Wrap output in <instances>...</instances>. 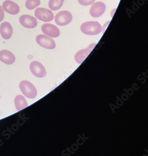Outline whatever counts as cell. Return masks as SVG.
Here are the masks:
<instances>
[{
    "mask_svg": "<svg viewBox=\"0 0 148 156\" xmlns=\"http://www.w3.org/2000/svg\"><path fill=\"white\" fill-rule=\"evenodd\" d=\"M80 30L85 34L95 35L102 32V27L98 22L88 21L81 24Z\"/></svg>",
    "mask_w": 148,
    "mask_h": 156,
    "instance_id": "6da1fadb",
    "label": "cell"
},
{
    "mask_svg": "<svg viewBox=\"0 0 148 156\" xmlns=\"http://www.w3.org/2000/svg\"><path fill=\"white\" fill-rule=\"evenodd\" d=\"M19 88L23 94L29 98H35L37 94L36 89L31 83L29 81H21L19 84Z\"/></svg>",
    "mask_w": 148,
    "mask_h": 156,
    "instance_id": "7a4b0ae2",
    "label": "cell"
},
{
    "mask_svg": "<svg viewBox=\"0 0 148 156\" xmlns=\"http://www.w3.org/2000/svg\"><path fill=\"white\" fill-rule=\"evenodd\" d=\"M36 18L45 22H49L54 20V15L52 11L43 8H37L35 11Z\"/></svg>",
    "mask_w": 148,
    "mask_h": 156,
    "instance_id": "3957f363",
    "label": "cell"
},
{
    "mask_svg": "<svg viewBox=\"0 0 148 156\" xmlns=\"http://www.w3.org/2000/svg\"><path fill=\"white\" fill-rule=\"evenodd\" d=\"M72 16L71 12L66 10L58 12L55 16V22L58 26H65L71 22Z\"/></svg>",
    "mask_w": 148,
    "mask_h": 156,
    "instance_id": "277c9868",
    "label": "cell"
},
{
    "mask_svg": "<svg viewBox=\"0 0 148 156\" xmlns=\"http://www.w3.org/2000/svg\"><path fill=\"white\" fill-rule=\"evenodd\" d=\"M36 41L38 45L48 49H53L56 48L54 40L45 35H38L36 37Z\"/></svg>",
    "mask_w": 148,
    "mask_h": 156,
    "instance_id": "5b68a950",
    "label": "cell"
},
{
    "mask_svg": "<svg viewBox=\"0 0 148 156\" xmlns=\"http://www.w3.org/2000/svg\"><path fill=\"white\" fill-rule=\"evenodd\" d=\"M30 69L32 74L36 77L42 78L47 75V72L44 67L37 61L31 62L30 65Z\"/></svg>",
    "mask_w": 148,
    "mask_h": 156,
    "instance_id": "8992f818",
    "label": "cell"
},
{
    "mask_svg": "<svg viewBox=\"0 0 148 156\" xmlns=\"http://www.w3.org/2000/svg\"><path fill=\"white\" fill-rule=\"evenodd\" d=\"M19 22L24 27L33 29L37 26L38 22L35 17L29 15H23L19 18Z\"/></svg>",
    "mask_w": 148,
    "mask_h": 156,
    "instance_id": "52a82bcc",
    "label": "cell"
},
{
    "mask_svg": "<svg viewBox=\"0 0 148 156\" xmlns=\"http://www.w3.org/2000/svg\"><path fill=\"white\" fill-rule=\"evenodd\" d=\"M42 30L44 34L51 38H57L60 35V30L56 26L51 23H44L42 26Z\"/></svg>",
    "mask_w": 148,
    "mask_h": 156,
    "instance_id": "ba28073f",
    "label": "cell"
},
{
    "mask_svg": "<svg viewBox=\"0 0 148 156\" xmlns=\"http://www.w3.org/2000/svg\"><path fill=\"white\" fill-rule=\"evenodd\" d=\"M106 6L105 3L98 2L94 3L90 9V14L92 17L98 18L105 13Z\"/></svg>",
    "mask_w": 148,
    "mask_h": 156,
    "instance_id": "9c48e42d",
    "label": "cell"
},
{
    "mask_svg": "<svg viewBox=\"0 0 148 156\" xmlns=\"http://www.w3.org/2000/svg\"><path fill=\"white\" fill-rule=\"evenodd\" d=\"M2 9L5 12L9 14H17L20 11V8L18 4L10 0H6L2 3Z\"/></svg>",
    "mask_w": 148,
    "mask_h": 156,
    "instance_id": "30bf717a",
    "label": "cell"
},
{
    "mask_svg": "<svg viewBox=\"0 0 148 156\" xmlns=\"http://www.w3.org/2000/svg\"><path fill=\"white\" fill-rule=\"evenodd\" d=\"M96 45V44H92L87 48L81 50L77 52L75 55V60L76 62L79 64H81L87 57V55H88L92 51Z\"/></svg>",
    "mask_w": 148,
    "mask_h": 156,
    "instance_id": "8fae6325",
    "label": "cell"
},
{
    "mask_svg": "<svg viewBox=\"0 0 148 156\" xmlns=\"http://www.w3.org/2000/svg\"><path fill=\"white\" fill-rule=\"evenodd\" d=\"M0 34L4 40H9L11 38L13 34V28L10 23L4 22L0 26Z\"/></svg>",
    "mask_w": 148,
    "mask_h": 156,
    "instance_id": "7c38bea8",
    "label": "cell"
},
{
    "mask_svg": "<svg viewBox=\"0 0 148 156\" xmlns=\"http://www.w3.org/2000/svg\"><path fill=\"white\" fill-rule=\"evenodd\" d=\"M0 60L5 64L11 65L14 63L16 57L10 51L3 50L0 51Z\"/></svg>",
    "mask_w": 148,
    "mask_h": 156,
    "instance_id": "4fadbf2b",
    "label": "cell"
},
{
    "mask_svg": "<svg viewBox=\"0 0 148 156\" xmlns=\"http://www.w3.org/2000/svg\"><path fill=\"white\" fill-rule=\"evenodd\" d=\"M16 108L18 111L21 110L28 107V103L24 97L22 95H17L14 101Z\"/></svg>",
    "mask_w": 148,
    "mask_h": 156,
    "instance_id": "5bb4252c",
    "label": "cell"
},
{
    "mask_svg": "<svg viewBox=\"0 0 148 156\" xmlns=\"http://www.w3.org/2000/svg\"><path fill=\"white\" fill-rule=\"evenodd\" d=\"M65 0H50L49 7L51 10H57L60 9L64 4Z\"/></svg>",
    "mask_w": 148,
    "mask_h": 156,
    "instance_id": "9a60e30c",
    "label": "cell"
},
{
    "mask_svg": "<svg viewBox=\"0 0 148 156\" xmlns=\"http://www.w3.org/2000/svg\"><path fill=\"white\" fill-rule=\"evenodd\" d=\"M41 4L40 0H27L25 2L26 8L29 10H33Z\"/></svg>",
    "mask_w": 148,
    "mask_h": 156,
    "instance_id": "2e32d148",
    "label": "cell"
},
{
    "mask_svg": "<svg viewBox=\"0 0 148 156\" xmlns=\"http://www.w3.org/2000/svg\"><path fill=\"white\" fill-rule=\"evenodd\" d=\"M95 0H78L79 3L83 6H88L92 4Z\"/></svg>",
    "mask_w": 148,
    "mask_h": 156,
    "instance_id": "e0dca14e",
    "label": "cell"
},
{
    "mask_svg": "<svg viewBox=\"0 0 148 156\" xmlns=\"http://www.w3.org/2000/svg\"><path fill=\"white\" fill-rule=\"evenodd\" d=\"M4 18V12L3 9L0 5V22L3 21Z\"/></svg>",
    "mask_w": 148,
    "mask_h": 156,
    "instance_id": "ac0fdd59",
    "label": "cell"
}]
</instances>
